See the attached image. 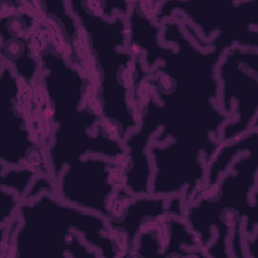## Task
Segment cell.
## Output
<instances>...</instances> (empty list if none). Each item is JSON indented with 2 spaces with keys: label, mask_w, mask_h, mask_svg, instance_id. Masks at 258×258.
<instances>
[{
  "label": "cell",
  "mask_w": 258,
  "mask_h": 258,
  "mask_svg": "<svg viewBox=\"0 0 258 258\" xmlns=\"http://www.w3.org/2000/svg\"><path fill=\"white\" fill-rule=\"evenodd\" d=\"M54 192L20 203L13 245L17 257L67 256L82 250L87 256H115L109 223L103 217L74 207Z\"/></svg>",
  "instance_id": "cell-1"
},
{
  "label": "cell",
  "mask_w": 258,
  "mask_h": 258,
  "mask_svg": "<svg viewBox=\"0 0 258 258\" xmlns=\"http://www.w3.org/2000/svg\"><path fill=\"white\" fill-rule=\"evenodd\" d=\"M224 54L217 67L218 82L223 86L221 108L229 116L230 104L234 99L237 118L234 124L223 126L219 147L257 128L252 127L253 122L257 123V50L232 46Z\"/></svg>",
  "instance_id": "cell-2"
},
{
  "label": "cell",
  "mask_w": 258,
  "mask_h": 258,
  "mask_svg": "<svg viewBox=\"0 0 258 258\" xmlns=\"http://www.w3.org/2000/svg\"><path fill=\"white\" fill-rule=\"evenodd\" d=\"M55 182L60 200L108 221L115 184L112 164L106 159L84 156L68 164Z\"/></svg>",
  "instance_id": "cell-3"
},
{
  "label": "cell",
  "mask_w": 258,
  "mask_h": 258,
  "mask_svg": "<svg viewBox=\"0 0 258 258\" xmlns=\"http://www.w3.org/2000/svg\"><path fill=\"white\" fill-rule=\"evenodd\" d=\"M2 34H6L1 32ZM1 34V54H2V62L11 67V69L16 73L18 70L19 61L22 60L24 64H27L28 68L36 73L38 64L35 59L30 56L29 46L23 37H15L9 34L2 35ZM29 79V78H28ZM30 83V82H29Z\"/></svg>",
  "instance_id": "cell-4"
}]
</instances>
